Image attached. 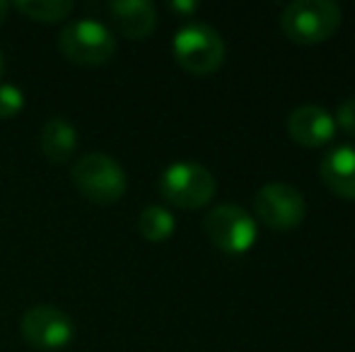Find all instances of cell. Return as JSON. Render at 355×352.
<instances>
[{
	"instance_id": "obj_12",
	"label": "cell",
	"mask_w": 355,
	"mask_h": 352,
	"mask_svg": "<svg viewBox=\"0 0 355 352\" xmlns=\"http://www.w3.org/2000/svg\"><path fill=\"white\" fill-rule=\"evenodd\" d=\"M39 145L46 160L63 165L75 155V147H78V131L68 118L53 116L44 123L42 133H39Z\"/></svg>"
},
{
	"instance_id": "obj_15",
	"label": "cell",
	"mask_w": 355,
	"mask_h": 352,
	"mask_svg": "<svg viewBox=\"0 0 355 352\" xmlns=\"http://www.w3.org/2000/svg\"><path fill=\"white\" fill-rule=\"evenodd\" d=\"M24 109V92L17 85L0 82V118H15Z\"/></svg>"
},
{
	"instance_id": "obj_9",
	"label": "cell",
	"mask_w": 355,
	"mask_h": 352,
	"mask_svg": "<svg viewBox=\"0 0 355 352\" xmlns=\"http://www.w3.org/2000/svg\"><path fill=\"white\" fill-rule=\"evenodd\" d=\"M288 133L295 142L304 147H319L329 142L336 133V121L327 109L317 104H304L290 111L288 116Z\"/></svg>"
},
{
	"instance_id": "obj_13",
	"label": "cell",
	"mask_w": 355,
	"mask_h": 352,
	"mask_svg": "<svg viewBox=\"0 0 355 352\" xmlns=\"http://www.w3.org/2000/svg\"><path fill=\"white\" fill-rule=\"evenodd\" d=\"M177 220L174 215L162 205H148L143 207L141 217H138V230L148 241H164L174 234Z\"/></svg>"
},
{
	"instance_id": "obj_3",
	"label": "cell",
	"mask_w": 355,
	"mask_h": 352,
	"mask_svg": "<svg viewBox=\"0 0 355 352\" xmlns=\"http://www.w3.org/2000/svg\"><path fill=\"white\" fill-rule=\"evenodd\" d=\"M58 48L68 61L80 66H104L116 53V37L99 19L83 17L61 29Z\"/></svg>"
},
{
	"instance_id": "obj_8",
	"label": "cell",
	"mask_w": 355,
	"mask_h": 352,
	"mask_svg": "<svg viewBox=\"0 0 355 352\" xmlns=\"http://www.w3.org/2000/svg\"><path fill=\"white\" fill-rule=\"evenodd\" d=\"M254 207H257L259 220L276 232L297 227L307 212V203H304L302 193L283 181H273L259 188Z\"/></svg>"
},
{
	"instance_id": "obj_5",
	"label": "cell",
	"mask_w": 355,
	"mask_h": 352,
	"mask_svg": "<svg viewBox=\"0 0 355 352\" xmlns=\"http://www.w3.org/2000/svg\"><path fill=\"white\" fill-rule=\"evenodd\" d=\"M215 176L196 162H174L159 176V193L184 210H198L215 196Z\"/></svg>"
},
{
	"instance_id": "obj_19",
	"label": "cell",
	"mask_w": 355,
	"mask_h": 352,
	"mask_svg": "<svg viewBox=\"0 0 355 352\" xmlns=\"http://www.w3.org/2000/svg\"><path fill=\"white\" fill-rule=\"evenodd\" d=\"M3 71H5V63H3V56H0V77H3Z\"/></svg>"
},
{
	"instance_id": "obj_4",
	"label": "cell",
	"mask_w": 355,
	"mask_h": 352,
	"mask_svg": "<svg viewBox=\"0 0 355 352\" xmlns=\"http://www.w3.org/2000/svg\"><path fill=\"white\" fill-rule=\"evenodd\" d=\"M172 51L177 63L193 75L215 73L225 61V41L206 22H189L174 34Z\"/></svg>"
},
{
	"instance_id": "obj_1",
	"label": "cell",
	"mask_w": 355,
	"mask_h": 352,
	"mask_svg": "<svg viewBox=\"0 0 355 352\" xmlns=\"http://www.w3.org/2000/svg\"><path fill=\"white\" fill-rule=\"evenodd\" d=\"M341 8L331 0H295L281 15V29L295 44H322L341 27Z\"/></svg>"
},
{
	"instance_id": "obj_10",
	"label": "cell",
	"mask_w": 355,
	"mask_h": 352,
	"mask_svg": "<svg viewBox=\"0 0 355 352\" xmlns=\"http://www.w3.org/2000/svg\"><path fill=\"white\" fill-rule=\"evenodd\" d=\"M109 15L116 32L126 39H145L157 27V10L150 0H114Z\"/></svg>"
},
{
	"instance_id": "obj_16",
	"label": "cell",
	"mask_w": 355,
	"mask_h": 352,
	"mask_svg": "<svg viewBox=\"0 0 355 352\" xmlns=\"http://www.w3.org/2000/svg\"><path fill=\"white\" fill-rule=\"evenodd\" d=\"M336 123L348 133V136H355V97H348L341 102L336 113Z\"/></svg>"
},
{
	"instance_id": "obj_2",
	"label": "cell",
	"mask_w": 355,
	"mask_h": 352,
	"mask_svg": "<svg viewBox=\"0 0 355 352\" xmlns=\"http://www.w3.org/2000/svg\"><path fill=\"white\" fill-rule=\"evenodd\" d=\"M73 183L87 201L109 205L126 193V172L107 152H87L73 167Z\"/></svg>"
},
{
	"instance_id": "obj_14",
	"label": "cell",
	"mask_w": 355,
	"mask_h": 352,
	"mask_svg": "<svg viewBox=\"0 0 355 352\" xmlns=\"http://www.w3.org/2000/svg\"><path fill=\"white\" fill-rule=\"evenodd\" d=\"M15 8L34 22H61L73 12L71 0H15Z\"/></svg>"
},
{
	"instance_id": "obj_7",
	"label": "cell",
	"mask_w": 355,
	"mask_h": 352,
	"mask_svg": "<svg viewBox=\"0 0 355 352\" xmlns=\"http://www.w3.org/2000/svg\"><path fill=\"white\" fill-rule=\"evenodd\" d=\"M19 333L34 350H63L75 335L71 316L53 304H34L19 319Z\"/></svg>"
},
{
	"instance_id": "obj_18",
	"label": "cell",
	"mask_w": 355,
	"mask_h": 352,
	"mask_svg": "<svg viewBox=\"0 0 355 352\" xmlns=\"http://www.w3.org/2000/svg\"><path fill=\"white\" fill-rule=\"evenodd\" d=\"M8 10H10V5L5 3V0H0V27H3V22L8 19Z\"/></svg>"
},
{
	"instance_id": "obj_17",
	"label": "cell",
	"mask_w": 355,
	"mask_h": 352,
	"mask_svg": "<svg viewBox=\"0 0 355 352\" xmlns=\"http://www.w3.org/2000/svg\"><path fill=\"white\" fill-rule=\"evenodd\" d=\"M198 5L196 3H191V0H187V3H184V0H177V3H172V10H177V12H193V10H196Z\"/></svg>"
},
{
	"instance_id": "obj_6",
	"label": "cell",
	"mask_w": 355,
	"mask_h": 352,
	"mask_svg": "<svg viewBox=\"0 0 355 352\" xmlns=\"http://www.w3.org/2000/svg\"><path fill=\"white\" fill-rule=\"evenodd\" d=\"M208 239L225 254H244L257 241V222L234 203L215 205L203 220Z\"/></svg>"
},
{
	"instance_id": "obj_11",
	"label": "cell",
	"mask_w": 355,
	"mask_h": 352,
	"mask_svg": "<svg viewBox=\"0 0 355 352\" xmlns=\"http://www.w3.org/2000/svg\"><path fill=\"white\" fill-rule=\"evenodd\" d=\"M319 176L336 196L355 201V147L338 145L324 155Z\"/></svg>"
}]
</instances>
